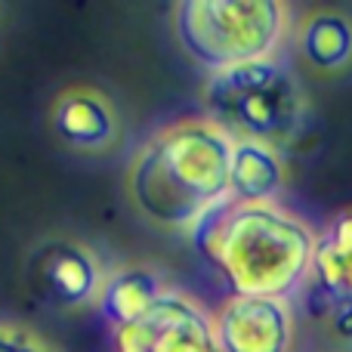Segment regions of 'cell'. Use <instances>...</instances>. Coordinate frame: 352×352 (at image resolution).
<instances>
[{"label":"cell","instance_id":"cell-7","mask_svg":"<svg viewBox=\"0 0 352 352\" xmlns=\"http://www.w3.org/2000/svg\"><path fill=\"white\" fill-rule=\"evenodd\" d=\"M219 352H287L294 316L287 300L232 297L213 316Z\"/></svg>","mask_w":352,"mask_h":352},{"label":"cell","instance_id":"cell-6","mask_svg":"<svg viewBox=\"0 0 352 352\" xmlns=\"http://www.w3.org/2000/svg\"><path fill=\"white\" fill-rule=\"evenodd\" d=\"M25 278L34 297L56 309H78L93 303L105 281L93 250L68 238H50L37 244L25 263Z\"/></svg>","mask_w":352,"mask_h":352},{"label":"cell","instance_id":"cell-1","mask_svg":"<svg viewBox=\"0 0 352 352\" xmlns=\"http://www.w3.org/2000/svg\"><path fill=\"white\" fill-rule=\"evenodd\" d=\"M198 254L232 287V297L287 300L306 281L316 235L275 204L226 198L188 229Z\"/></svg>","mask_w":352,"mask_h":352},{"label":"cell","instance_id":"cell-3","mask_svg":"<svg viewBox=\"0 0 352 352\" xmlns=\"http://www.w3.org/2000/svg\"><path fill=\"white\" fill-rule=\"evenodd\" d=\"M285 25L278 0H182L173 10L179 47L210 74L272 59Z\"/></svg>","mask_w":352,"mask_h":352},{"label":"cell","instance_id":"cell-5","mask_svg":"<svg viewBox=\"0 0 352 352\" xmlns=\"http://www.w3.org/2000/svg\"><path fill=\"white\" fill-rule=\"evenodd\" d=\"M115 352H219V343L195 300L164 291L140 322L115 331Z\"/></svg>","mask_w":352,"mask_h":352},{"label":"cell","instance_id":"cell-13","mask_svg":"<svg viewBox=\"0 0 352 352\" xmlns=\"http://www.w3.org/2000/svg\"><path fill=\"white\" fill-rule=\"evenodd\" d=\"M0 352H59V349L28 328L0 324Z\"/></svg>","mask_w":352,"mask_h":352},{"label":"cell","instance_id":"cell-4","mask_svg":"<svg viewBox=\"0 0 352 352\" xmlns=\"http://www.w3.org/2000/svg\"><path fill=\"white\" fill-rule=\"evenodd\" d=\"M204 105L217 127L272 148L291 142L306 121L303 90L275 59L213 72L204 84Z\"/></svg>","mask_w":352,"mask_h":352},{"label":"cell","instance_id":"cell-10","mask_svg":"<svg viewBox=\"0 0 352 352\" xmlns=\"http://www.w3.org/2000/svg\"><path fill=\"white\" fill-rule=\"evenodd\" d=\"M285 188V164L266 142L238 140L229 158V198L238 204H272Z\"/></svg>","mask_w":352,"mask_h":352},{"label":"cell","instance_id":"cell-12","mask_svg":"<svg viewBox=\"0 0 352 352\" xmlns=\"http://www.w3.org/2000/svg\"><path fill=\"white\" fill-rule=\"evenodd\" d=\"M300 53L318 72H337L352 62V19L343 12H316L300 31Z\"/></svg>","mask_w":352,"mask_h":352},{"label":"cell","instance_id":"cell-11","mask_svg":"<svg viewBox=\"0 0 352 352\" xmlns=\"http://www.w3.org/2000/svg\"><path fill=\"white\" fill-rule=\"evenodd\" d=\"M164 287L161 278L146 266H124L102 281L99 291V312L115 331L140 322L148 309L161 300Z\"/></svg>","mask_w":352,"mask_h":352},{"label":"cell","instance_id":"cell-9","mask_svg":"<svg viewBox=\"0 0 352 352\" xmlns=\"http://www.w3.org/2000/svg\"><path fill=\"white\" fill-rule=\"evenodd\" d=\"M53 127L68 146L99 152L118 136V115L109 96L90 87L65 90L53 105Z\"/></svg>","mask_w":352,"mask_h":352},{"label":"cell","instance_id":"cell-2","mask_svg":"<svg viewBox=\"0 0 352 352\" xmlns=\"http://www.w3.org/2000/svg\"><path fill=\"white\" fill-rule=\"evenodd\" d=\"M232 136L207 121H176L158 130L130 164V198L164 229H192L229 198Z\"/></svg>","mask_w":352,"mask_h":352},{"label":"cell","instance_id":"cell-8","mask_svg":"<svg viewBox=\"0 0 352 352\" xmlns=\"http://www.w3.org/2000/svg\"><path fill=\"white\" fill-rule=\"evenodd\" d=\"M309 275L331 328L340 337H352V210L340 213L316 238Z\"/></svg>","mask_w":352,"mask_h":352}]
</instances>
